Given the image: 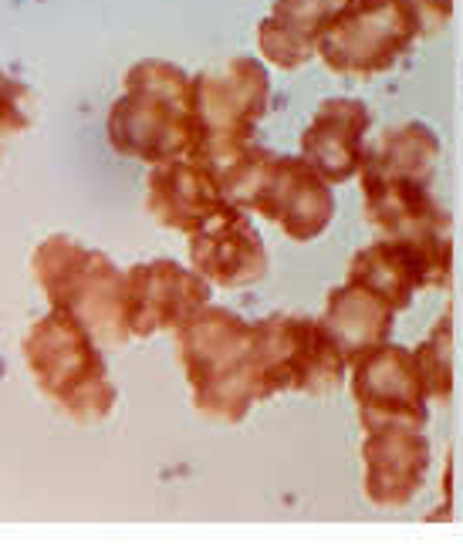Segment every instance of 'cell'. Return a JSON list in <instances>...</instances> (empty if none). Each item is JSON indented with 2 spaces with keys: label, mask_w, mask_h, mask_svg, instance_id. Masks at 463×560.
<instances>
[{
  "label": "cell",
  "mask_w": 463,
  "mask_h": 560,
  "mask_svg": "<svg viewBox=\"0 0 463 560\" xmlns=\"http://www.w3.org/2000/svg\"><path fill=\"white\" fill-rule=\"evenodd\" d=\"M230 199L217 186V179L193 159H170L149 176V213L163 226L193 233L213 213H220Z\"/></svg>",
  "instance_id": "obj_15"
},
{
  "label": "cell",
  "mask_w": 463,
  "mask_h": 560,
  "mask_svg": "<svg viewBox=\"0 0 463 560\" xmlns=\"http://www.w3.org/2000/svg\"><path fill=\"white\" fill-rule=\"evenodd\" d=\"M352 369V398L366 432L423 429L430 419V398L419 382L413 351L382 341L359 354Z\"/></svg>",
  "instance_id": "obj_9"
},
{
  "label": "cell",
  "mask_w": 463,
  "mask_h": 560,
  "mask_svg": "<svg viewBox=\"0 0 463 560\" xmlns=\"http://www.w3.org/2000/svg\"><path fill=\"white\" fill-rule=\"evenodd\" d=\"M393 314L396 311L385 304L382 298H375L372 291L352 284V280H345L342 288H335L328 294L322 322L335 335V341L342 345L345 358H349V365H352L356 358L366 354L369 348L390 341Z\"/></svg>",
  "instance_id": "obj_17"
},
{
  "label": "cell",
  "mask_w": 463,
  "mask_h": 560,
  "mask_svg": "<svg viewBox=\"0 0 463 560\" xmlns=\"http://www.w3.org/2000/svg\"><path fill=\"white\" fill-rule=\"evenodd\" d=\"M108 142L139 163L183 159L200 139L193 115V78L170 61H139L126 71V95L108 108Z\"/></svg>",
  "instance_id": "obj_2"
},
{
  "label": "cell",
  "mask_w": 463,
  "mask_h": 560,
  "mask_svg": "<svg viewBox=\"0 0 463 560\" xmlns=\"http://www.w3.org/2000/svg\"><path fill=\"white\" fill-rule=\"evenodd\" d=\"M440 163V139L430 126L406 122L385 132L375 149L366 152L359 173H385V176H419L437 179Z\"/></svg>",
  "instance_id": "obj_18"
},
{
  "label": "cell",
  "mask_w": 463,
  "mask_h": 560,
  "mask_svg": "<svg viewBox=\"0 0 463 560\" xmlns=\"http://www.w3.org/2000/svg\"><path fill=\"white\" fill-rule=\"evenodd\" d=\"M176 351L193 388V406L220 422H241L264 392L254 375V325L207 304L176 331Z\"/></svg>",
  "instance_id": "obj_3"
},
{
  "label": "cell",
  "mask_w": 463,
  "mask_h": 560,
  "mask_svg": "<svg viewBox=\"0 0 463 560\" xmlns=\"http://www.w3.org/2000/svg\"><path fill=\"white\" fill-rule=\"evenodd\" d=\"M251 362L264 398L278 392H328L349 369V358L325 322H308V317L291 314L254 322Z\"/></svg>",
  "instance_id": "obj_7"
},
{
  "label": "cell",
  "mask_w": 463,
  "mask_h": 560,
  "mask_svg": "<svg viewBox=\"0 0 463 560\" xmlns=\"http://www.w3.org/2000/svg\"><path fill=\"white\" fill-rule=\"evenodd\" d=\"M369 220L382 236L406 244H450V220L433 196V179L359 173Z\"/></svg>",
  "instance_id": "obj_12"
},
{
  "label": "cell",
  "mask_w": 463,
  "mask_h": 560,
  "mask_svg": "<svg viewBox=\"0 0 463 560\" xmlns=\"http://www.w3.org/2000/svg\"><path fill=\"white\" fill-rule=\"evenodd\" d=\"M189 264L217 288H247L267 273L264 240L244 207L227 203L189 233Z\"/></svg>",
  "instance_id": "obj_11"
},
{
  "label": "cell",
  "mask_w": 463,
  "mask_h": 560,
  "mask_svg": "<svg viewBox=\"0 0 463 560\" xmlns=\"http://www.w3.org/2000/svg\"><path fill=\"white\" fill-rule=\"evenodd\" d=\"M413 362L430 402L440 409L450 406L453 398V311L450 307L443 311L440 325H433L430 338L413 351Z\"/></svg>",
  "instance_id": "obj_19"
},
{
  "label": "cell",
  "mask_w": 463,
  "mask_h": 560,
  "mask_svg": "<svg viewBox=\"0 0 463 560\" xmlns=\"http://www.w3.org/2000/svg\"><path fill=\"white\" fill-rule=\"evenodd\" d=\"M366 497L375 506L400 510L427 483L430 472V439L419 429L369 432L366 446Z\"/></svg>",
  "instance_id": "obj_13"
},
{
  "label": "cell",
  "mask_w": 463,
  "mask_h": 560,
  "mask_svg": "<svg viewBox=\"0 0 463 560\" xmlns=\"http://www.w3.org/2000/svg\"><path fill=\"white\" fill-rule=\"evenodd\" d=\"M423 34L406 0H349L322 31L315 55L338 74L372 78L409 55Z\"/></svg>",
  "instance_id": "obj_8"
},
{
  "label": "cell",
  "mask_w": 463,
  "mask_h": 560,
  "mask_svg": "<svg viewBox=\"0 0 463 560\" xmlns=\"http://www.w3.org/2000/svg\"><path fill=\"white\" fill-rule=\"evenodd\" d=\"M99 338L74 314L51 307L24 338V365L74 422H99L115 406Z\"/></svg>",
  "instance_id": "obj_4"
},
{
  "label": "cell",
  "mask_w": 463,
  "mask_h": 560,
  "mask_svg": "<svg viewBox=\"0 0 463 560\" xmlns=\"http://www.w3.org/2000/svg\"><path fill=\"white\" fill-rule=\"evenodd\" d=\"M210 176L230 203L275 220L298 244L322 236L335 220L332 183L304 155H271L267 149L244 145Z\"/></svg>",
  "instance_id": "obj_1"
},
{
  "label": "cell",
  "mask_w": 463,
  "mask_h": 560,
  "mask_svg": "<svg viewBox=\"0 0 463 560\" xmlns=\"http://www.w3.org/2000/svg\"><path fill=\"white\" fill-rule=\"evenodd\" d=\"M406 8L416 14L423 31H440L453 14V0H406Z\"/></svg>",
  "instance_id": "obj_21"
},
{
  "label": "cell",
  "mask_w": 463,
  "mask_h": 560,
  "mask_svg": "<svg viewBox=\"0 0 463 560\" xmlns=\"http://www.w3.org/2000/svg\"><path fill=\"white\" fill-rule=\"evenodd\" d=\"M37 284L51 307L74 314L105 345H123L126 325V273L105 254L89 250L71 236H48L31 257Z\"/></svg>",
  "instance_id": "obj_5"
},
{
  "label": "cell",
  "mask_w": 463,
  "mask_h": 560,
  "mask_svg": "<svg viewBox=\"0 0 463 560\" xmlns=\"http://www.w3.org/2000/svg\"><path fill=\"white\" fill-rule=\"evenodd\" d=\"M210 304V280L176 260H149L126 270V325L129 335L149 338L180 331L193 314Z\"/></svg>",
  "instance_id": "obj_10"
},
{
  "label": "cell",
  "mask_w": 463,
  "mask_h": 560,
  "mask_svg": "<svg viewBox=\"0 0 463 560\" xmlns=\"http://www.w3.org/2000/svg\"><path fill=\"white\" fill-rule=\"evenodd\" d=\"M369 108L359 98H325L301 132V155L332 186L352 179L366 159Z\"/></svg>",
  "instance_id": "obj_14"
},
{
  "label": "cell",
  "mask_w": 463,
  "mask_h": 560,
  "mask_svg": "<svg viewBox=\"0 0 463 560\" xmlns=\"http://www.w3.org/2000/svg\"><path fill=\"white\" fill-rule=\"evenodd\" d=\"M31 126L27 115V89L14 82L11 74L0 71V145L8 136H18Z\"/></svg>",
  "instance_id": "obj_20"
},
{
  "label": "cell",
  "mask_w": 463,
  "mask_h": 560,
  "mask_svg": "<svg viewBox=\"0 0 463 560\" xmlns=\"http://www.w3.org/2000/svg\"><path fill=\"white\" fill-rule=\"evenodd\" d=\"M271 105V78L257 58H230L227 65L193 78V115L200 139L186 159L207 173L251 145L257 122Z\"/></svg>",
  "instance_id": "obj_6"
},
{
  "label": "cell",
  "mask_w": 463,
  "mask_h": 560,
  "mask_svg": "<svg viewBox=\"0 0 463 560\" xmlns=\"http://www.w3.org/2000/svg\"><path fill=\"white\" fill-rule=\"evenodd\" d=\"M349 0H275L271 14L261 21L257 45L261 55L278 68H301L315 55L319 37L328 21Z\"/></svg>",
  "instance_id": "obj_16"
}]
</instances>
